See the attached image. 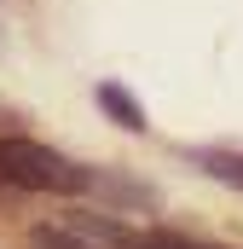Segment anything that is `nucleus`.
<instances>
[{
	"label": "nucleus",
	"mask_w": 243,
	"mask_h": 249,
	"mask_svg": "<svg viewBox=\"0 0 243 249\" xmlns=\"http://www.w3.org/2000/svg\"><path fill=\"white\" fill-rule=\"evenodd\" d=\"M0 186L75 197V191H87V168H81V162H69V157L52 151V145H41V139L6 133V139H0Z\"/></svg>",
	"instance_id": "1"
},
{
	"label": "nucleus",
	"mask_w": 243,
	"mask_h": 249,
	"mask_svg": "<svg viewBox=\"0 0 243 249\" xmlns=\"http://www.w3.org/2000/svg\"><path fill=\"white\" fill-rule=\"evenodd\" d=\"M87 191L93 197H104L110 209H156L162 203V191L145 186V180H133V174H122V168H87Z\"/></svg>",
	"instance_id": "2"
},
{
	"label": "nucleus",
	"mask_w": 243,
	"mask_h": 249,
	"mask_svg": "<svg viewBox=\"0 0 243 249\" xmlns=\"http://www.w3.org/2000/svg\"><path fill=\"white\" fill-rule=\"evenodd\" d=\"M93 99H99V110H104L116 127H127V133H145V127H151V122H145V105H139L122 81H99V87H93Z\"/></svg>",
	"instance_id": "3"
},
{
	"label": "nucleus",
	"mask_w": 243,
	"mask_h": 249,
	"mask_svg": "<svg viewBox=\"0 0 243 249\" xmlns=\"http://www.w3.org/2000/svg\"><path fill=\"white\" fill-rule=\"evenodd\" d=\"M208 180H220V186L243 191V151H220V145H197V151H185Z\"/></svg>",
	"instance_id": "4"
},
{
	"label": "nucleus",
	"mask_w": 243,
	"mask_h": 249,
	"mask_svg": "<svg viewBox=\"0 0 243 249\" xmlns=\"http://www.w3.org/2000/svg\"><path fill=\"white\" fill-rule=\"evenodd\" d=\"M29 249H104V244H93L69 220H41V226H29Z\"/></svg>",
	"instance_id": "5"
},
{
	"label": "nucleus",
	"mask_w": 243,
	"mask_h": 249,
	"mask_svg": "<svg viewBox=\"0 0 243 249\" xmlns=\"http://www.w3.org/2000/svg\"><path fill=\"white\" fill-rule=\"evenodd\" d=\"M127 249H226V244H208V238H191V232H133Z\"/></svg>",
	"instance_id": "6"
},
{
	"label": "nucleus",
	"mask_w": 243,
	"mask_h": 249,
	"mask_svg": "<svg viewBox=\"0 0 243 249\" xmlns=\"http://www.w3.org/2000/svg\"><path fill=\"white\" fill-rule=\"evenodd\" d=\"M0 53H6V35H0Z\"/></svg>",
	"instance_id": "7"
}]
</instances>
